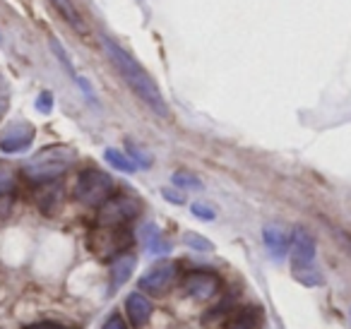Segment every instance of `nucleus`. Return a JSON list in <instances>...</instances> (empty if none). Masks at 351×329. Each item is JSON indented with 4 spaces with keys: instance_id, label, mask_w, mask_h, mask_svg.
I'll return each mask as SVG.
<instances>
[{
    "instance_id": "f257e3e1",
    "label": "nucleus",
    "mask_w": 351,
    "mask_h": 329,
    "mask_svg": "<svg viewBox=\"0 0 351 329\" xmlns=\"http://www.w3.org/2000/svg\"><path fill=\"white\" fill-rule=\"evenodd\" d=\"M101 46H104V51H106L108 60L116 65L118 75H121V77L125 80L128 87L132 89V94H135L152 113H156L159 118H169L171 116L169 103H166L161 89L156 87V82L152 80V75L147 73V70L142 68L125 49H121V46H118L116 41L108 39V36H101Z\"/></svg>"
},
{
    "instance_id": "f03ea898",
    "label": "nucleus",
    "mask_w": 351,
    "mask_h": 329,
    "mask_svg": "<svg viewBox=\"0 0 351 329\" xmlns=\"http://www.w3.org/2000/svg\"><path fill=\"white\" fill-rule=\"evenodd\" d=\"M77 154L68 145H51L46 149L36 151L29 161L25 164V175L34 183H51L60 178L70 166L75 164Z\"/></svg>"
},
{
    "instance_id": "7ed1b4c3",
    "label": "nucleus",
    "mask_w": 351,
    "mask_h": 329,
    "mask_svg": "<svg viewBox=\"0 0 351 329\" xmlns=\"http://www.w3.org/2000/svg\"><path fill=\"white\" fill-rule=\"evenodd\" d=\"M317 255V243L308 228L298 226L291 233V260H293V276L306 286H322L325 279L317 269H313Z\"/></svg>"
},
{
    "instance_id": "20e7f679",
    "label": "nucleus",
    "mask_w": 351,
    "mask_h": 329,
    "mask_svg": "<svg viewBox=\"0 0 351 329\" xmlns=\"http://www.w3.org/2000/svg\"><path fill=\"white\" fill-rule=\"evenodd\" d=\"M113 195V178L99 169H84L75 183V197L87 207H101Z\"/></svg>"
},
{
    "instance_id": "39448f33",
    "label": "nucleus",
    "mask_w": 351,
    "mask_h": 329,
    "mask_svg": "<svg viewBox=\"0 0 351 329\" xmlns=\"http://www.w3.org/2000/svg\"><path fill=\"white\" fill-rule=\"evenodd\" d=\"M142 212V202L135 195H111L99 207V226H123Z\"/></svg>"
},
{
    "instance_id": "423d86ee",
    "label": "nucleus",
    "mask_w": 351,
    "mask_h": 329,
    "mask_svg": "<svg viewBox=\"0 0 351 329\" xmlns=\"http://www.w3.org/2000/svg\"><path fill=\"white\" fill-rule=\"evenodd\" d=\"M132 243L130 233L123 226H101V231L92 233V250L99 257H121L123 250Z\"/></svg>"
},
{
    "instance_id": "0eeeda50",
    "label": "nucleus",
    "mask_w": 351,
    "mask_h": 329,
    "mask_svg": "<svg viewBox=\"0 0 351 329\" xmlns=\"http://www.w3.org/2000/svg\"><path fill=\"white\" fill-rule=\"evenodd\" d=\"M178 279V265L171 260H164L159 265L149 267L145 274L140 276V291L142 293H154V295H161L166 291H171V286L176 284Z\"/></svg>"
},
{
    "instance_id": "6e6552de",
    "label": "nucleus",
    "mask_w": 351,
    "mask_h": 329,
    "mask_svg": "<svg viewBox=\"0 0 351 329\" xmlns=\"http://www.w3.org/2000/svg\"><path fill=\"white\" fill-rule=\"evenodd\" d=\"M181 289L193 300H210L219 293V279L212 271H191L181 279Z\"/></svg>"
},
{
    "instance_id": "1a4fd4ad",
    "label": "nucleus",
    "mask_w": 351,
    "mask_h": 329,
    "mask_svg": "<svg viewBox=\"0 0 351 329\" xmlns=\"http://www.w3.org/2000/svg\"><path fill=\"white\" fill-rule=\"evenodd\" d=\"M32 142H34V127L25 121H17L10 123L3 130V135H0V149L5 151V154H17V151H25Z\"/></svg>"
},
{
    "instance_id": "9d476101",
    "label": "nucleus",
    "mask_w": 351,
    "mask_h": 329,
    "mask_svg": "<svg viewBox=\"0 0 351 329\" xmlns=\"http://www.w3.org/2000/svg\"><path fill=\"white\" fill-rule=\"evenodd\" d=\"M263 241H265V247H267L269 255H272L274 260H282V257L289 252V247H291V236H289L279 223H265Z\"/></svg>"
},
{
    "instance_id": "9b49d317",
    "label": "nucleus",
    "mask_w": 351,
    "mask_h": 329,
    "mask_svg": "<svg viewBox=\"0 0 351 329\" xmlns=\"http://www.w3.org/2000/svg\"><path fill=\"white\" fill-rule=\"evenodd\" d=\"M125 313H128V317H130V322L135 324L137 329H140V327H145V324L152 319L154 305H152V300L147 298L145 293L135 291V293H130L125 298Z\"/></svg>"
},
{
    "instance_id": "f8f14e48",
    "label": "nucleus",
    "mask_w": 351,
    "mask_h": 329,
    "mask_svg": "<svg viewBox=\"0 0 351 329\" xmlns=\"http://www.w3.org/2000/svg\"><path fill=\"white\" fill-rule=\"evenodd\" d=\"M135 267H137V260L132 255L116 257V260H113V265H111V291L121 289V286L130 279V274L135 271Z\"/></svg>"
},
{
    "instance_id": "ddd939ff",
    "label": "nucleus",
    "mask_w": 351,
    "mask_h": 329,
    "mask_svg": "<svg viewBox=\"0 0 351 329\" xmlns=\"http://www.w3.org/2000/svg\"><path fill=\"white\" fill-rule=\"evenodd\" d=\"M142 243H145V250L149 252V255H169L171 245L161 238V233L156 231L154 223H147L145 228H142Z\"/></svg>"
},
{
    "instance_id": "4468645a",
    "label": "nucleus",
    "mask_w": 351,
    "mask_h": 329,
    "mask_svg": "<svg viewBox=\"0 0 351 329\" xmlns=\"http://www.w3.org/2000/svg\"><path fill=\"white\" fill-rule=\"evenodd\" d=\"M53 3V8L60 12V15L65 17V22L68 25H73L75 29L80 32V34H84L87 32V27H84V22H82V17H80V12H77V8L73 5V0H51Z\"/></svg>"
},
{
    "instance_id": "2eb2a0df",
    "label": "nucleus",
    "mask_w": 351,
    "mask_h": 329,
    "mask_svg": "<svg viewBox=\"0 0 351 329\" xmlns=\"http://www.w3.org/2000/svg\"><path fill=\"white\" fill-rule=\"evenodd\" d=\"M104 159L108 161V164L113 166V169H118V171H123V173H135V169L137 166L132 164L130 159H128V154H123V151H118V149H106L104 151Z\"/></svg>"
},
{
    "instance_id": "dca6fc26",
    "label": "nucleus",
    "mask_w": 351,
    "mask_h": 329,
    "mask_svg": "<svg viewBox=\"0 0 351 329\" xmlns=\"http://www.w3.org/2000/svg\"><path fill=\"white\" fill-rule=\"evenodd\" d=\"M15 183H17V175H15V171H12V166L0 161V197L12 193V190H15Z\"/></svg>"
},
{
    "instance_id": "f3484780",
    "label": "nucleus",
    "mask_w": 351,
    "mask_h": 329,
    "mask_svg": "<svg viewBox=\"0 0 351 329\" xmlns=\"http://www.w3.org/2000/svg\"><path fill=\"white\" fill-rule=\"evenodd\" d=\"M128 159L132 161L135 166H142V169H149L152 166V154L147 149H140L135 142H128Z\"/></svg>"
},
{
    "instance_id": "a211bd4d",
    "label": "nucleus",
    "mask_w": 351,
    "mask_h": 329,
    "mask_svg": "<svg viewBox=\"0 0 351 329\" xmlns=\"http://www.w3.org/2000/svg\"><path fill=\"white\" fill-rule=\"evenodd\" d=\"M229 329H260V317L255 315V310H243V313L231 322Z\"/></svg>"
},
{
    "instance_id": "6ab92c4d",
    "label": "nucleus",
    "mask_w": 351,
    "mask_h": 329,
    "mask_svg": "<svg viewBox=\"0 0 351 329\" xmlns=\"http://www.w3.org/2000/svg\"><path fill=\"white\" fill-rule=\"evenodd\" d=\"M171 180H173L176 188H188V190H200L202 188L200 178H195V175L188 173V171H176Z\"/></svg>"
},
{
    "instance_id": "aec40b11",
    "label": "nucleus",
    "mask_w": 351,
    "mask_h": 329,
    "mask_svg": "<svg viewBox=\"0 0 351 329\" xmlns=\"http://www.w3.org/2000/svg\"><path fill=\"white\" fill-rule=\"evenodd\" d=\"M183 243H186L188 247H193V250H200V252H212V250H215V245H212L207 238L197 236V233H193V231H188L186 236H183Z\"/></svg>"
},
{
    "instance_id": "412c9836",
    "label": "nucleus",
    "mask_w": 351,
    "mask_h": 329,
    "mask_svg": "<svg viewBox=\"0 0 351 329\" xmlns=\"http://www.w3.org/2000/svg\"><path fill=\"white\" fill-rule=\"evenodd\" d=\"M191 212L195 214L197 219H202V221H215V217H217L215 209L207 207V204H202V202H195V204H193Z\"/></svg>"
},
{
    "instance_id": "4be33fe9",
    "label": "nucleus",
    "mask_w": 351,
    "mask_h": 329,
    "mask_svg": "<svg viewBox=\"0 0 351 329\" xmlns=\"http://www.w3.org/2000/svg\"><path fill=\"white\" fill-rule=\"evenodd\" d=\"M36 108H39L41 113H51V108H53V97H51V92H41L39 97H36Z\"/></svg>"
},
{
    "instance_id": "5701e85b",
    "label": "nucleus",
    "mask_w": 351,
    "mask_h": 329,
    "mask_svg": "<svg viewBox=\"0 0 351 329\" xmlns=\"http://www.w3.org/2000/svg\"><path fill=\"white\" fill-rule=\"evenodd\" d=\"M25 329H70V327H65V324H60V322H53V319H44V322H34Z\"/></svg>"
},
{
    "instance_id": "b1692460",
    "label": "nucleus",
    "mask_w": 351,
    "mask_h": 329,
    "mask_svg": "<svg viewBox=\"0 0 351 329\" xmlns=\"http://www.w3.org/2000/svg\"><path fill=\"white\" fill-rule=\"evenodd\" d=\"M101 329H128V324L123 322L121 315H111V317H108L106 322H104Z\"/></svg>"
},
{
    "instance_id": "393cba45",
    "label": "nucleus",
    "mask_w": 351,
    "mask_h": 329,
    "mask_svg": "<svg viewBox=\"0 0 351 329\" xmlns=\"http://www.w3.org/2000/svg\"><path fill=\"white\" fill-rule=\"evenodd\" d=\"M5 111H8V87L3 82V77H0V118H3Z\"/></svg>"
},
{
    "instance_id": "a878e982",
    "label": "nucleus",
    "mask_w": 351,
    "mask_h": 329,
    "mask_svg": "<svg viewBox=\"0 0 351 329\" xmlns=\"http://www.w3.org/2000/svg\"><path fill=\"white\" fill-rule=\"evenodd\" d=\"M161 195H164L169 202H173V204H183V193H173V190H161Z\"/></svg>"
}]
</instances>
